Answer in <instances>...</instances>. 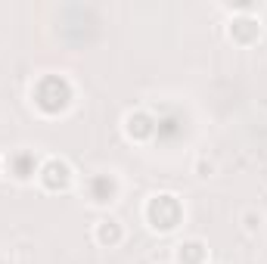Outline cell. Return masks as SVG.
Instances as JSON below:
<instances>
[{
	"label": "cell",
	"instance_id": "6da1fadb",
	"mask_svg": "<svg viewBox=\"0 0 267 264\" xmlns=\"http://www.w3.org/2000/svg\"><path fill=\"white\" fill-rule=\"evenodd\" d=\"M100 239H118V227H115L112 221H103V227H100Z\"/></svg>",
	"mask_w": 267,
	"mask_h": 264
}]
</instances>
